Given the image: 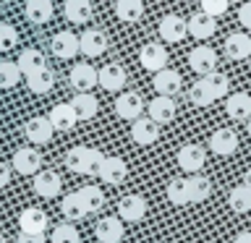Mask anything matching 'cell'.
Returning a JSON list of instances; mask_svg holds the SVG:
<instances>
[{
    "label": "cell",
    "instance_id": "obj_1",
    "mask_svg": "<svg viewBox=\"0 0 251 243\" xmlns=\"http://www.w3.org/2000/svg\"><path fill=\"white\" fill-rule=\"evenodd\" d=\"M102 162H105V154L92 146H71L66 154V168L71 172H76V175H97L100 178Z\"/></svg>",
    "mask_w": 251,
    "mask_h": 243
},
{
    "label": "cell",
    "instance_id": "obj_2",
    "mask_svg": "<svg viewBox=\"0 0 251 243\" xmlns=\"http://www.w3.org/2000/svg\"><path fill=\"white\" fill-rule=\"evenodd\" d=\"M139 63H141L144 71H149V73H157V71L168 68V50H165V45L147 42L139 50Z\"/></svg>",
    "mask_w": 251,
    "mask_h": 243
},
{
    "label": "cell",
    "instance_id": "obj_3",
    "mask_svg": "<svg viewBox=\"0 0 251 243\" xmlns=\"http://www.w3.org/2000/svg\"><path fill=\"white\" fill-rule=\"evenodd\" d=\"M188 66H191L194 73L207 76L212 71H217V52L212 50L209 45H196L191 52H188Z\"/></svg>",
    "mask_w": 251,
    "mask_h": 243
},
{
    "label": "cell",
    "instance_id": "obj_4",
    "mask_svg": "<svg viewBox=\"0 0 251 243\" xmlns=\"http://www.w3.org/2000/svg\"><path fill=\"white\" fill-rule=\"evenodd\" d=\"M13 170L21 175H37L42 170V154L34 146H21L13 152Z\"/></svg>",
    "mask_w": 251,
    "mask_h": 243
},
{
    "label": "cell",
    "instance_id": "obj_5",
    "mask_svg": "<svg viewBox=\"0 0 251 243\" xmlns=\"http://www.w3.org/2000/svg\"><path fill=\"white\" fill-rule=\"evenodd\" d=\"M24 133H26V139L31 141V144H37V146H42V144H50L52 141V123H50V118H45V115H34V118H29L26 125H24Z\"/></svg>",
    "mask_w": 251,
    "mask_h": 243
},
{
    "label": "cell",
    "instance_id": "obj_6",
    "mask_svg": "<svg viewBox=\"0 0 251 243\" xmlns=\"http://www.w3.org/2000/svg\"><path fill=\"white\" fill-rule=\"evenodd\" d=\"M144 99H141L139 92H123L121 97L115 99V115L123 118V121H136V118H141V113H144Z\"/></svg>",
    "mask_w": 251,
    "mask_h": 243
},
{
    "label": "cell",
    "instance_id": "obj_7",
    "mask_svg": "<svg viewBox=\"0 0 251 243\" xmlns=\"http://www.w3.org/2000/svg\"><path fill=\"white\" fill-rule=\"evenodd\" d=\"M160 37L165 39V42H183L186 34H188V21L183 19V16H178V13H168V16H162V21H160Z\"/></svg>",
    "mask_w": 251,
    "mask_h": 243
},
{
    "label": "cell",
    "instance_id": "obj_8",
    "mask_svg": "<svg viewBox=\"0 0 251 243\" xmlns=\"http://www.w3.org/2000/svg\"><path fill=\"white\" fill-rule=\"evenodd\" d=\"M118 217L123 222H139L147 217V199L139 194H128L118 201Z\"/></svg>",
    "mask_w": 251,
    "mask_h": 243
},
{
    "label": "cell",
    "instance_id": "obj_9",
    "mask_svg": "<svg viewBox=\"0 0 251 243\" xmlns=\"http://www.w3.org/2000/svg\"><path fill=\"white\" fill-rule=\"evenodd\" d=\"M50 50H52L55 58L71 60V58H76V55L81 52V42H78V37L74 34V31H58V34L52 37V42H50Z\"/></svg>",
    "mask_w": 251,
    "mask_h": 243
},
{
    "label": "cell",
    "instance_id": "obj_10",
    "mask_svg": "<svg viewBox=\"0 0 251 243\" xmlns=\"http://www.w3.org/2000/svg\"><path fill=\"white\" fill-rule=\"evenodd\" d=\"M178 168L186 170V172H199L204 168V162H207V152H204V146L199 144H183L178 149Z\"/></svg>",
    "mask_w": 251,
    "mask_h": 243
},
{
    "label": "cell",
    "instance_id": "obj_11",
    "mask_svg": "<svg viewBox=\"0 0 251 243\" xmlns=\"http://www.w3.org/2000/svg\"><path fill=\"white\" fill-rule=\"evenodd\" d=\"M71 86L76 92H92L94 86H100V71L89 63H78L71 68Z\"/></svg>",
    "mask_w": 251,
    "mask_h": 243
},
{
    "label": "cell",
    "instance_id": "obj_12",
    "mask_svg": "<svg viewBox=\"0 0 251 243\" xmlns=\"http://www.w3.org/2000/svg\"><path fill=\"white\" fill-rule=\"evenodd\" d=\"M60 175L55 170H39L34 180H31V188H34L37 196H42V199H55V196H60Z\"/></svg>",
    "mask_w": 251,
    "mask_h": 243
},
{
    "label": "cell",
    "instance_id": "obj_13",
    "mask_svg": "<svg viewBox=\"0 0 251 243\" xmlns=\"http://www.w3.org/2000/svg\"><path fill=\"white\" fill-rule=\"evenodd\" d=\"M238 149V133L233 128H217L209 136V152H215L217 157H230Z\"/></svg>",
    "mask_w": 251,
    "mask_h": 243
},
{
    "label": "cell",
    "instance_id": "obj_14",
    "mask_svg": "<svg viewBox=\"0 0 251 243\" xmlns=\"http://www.w3.org/2000/svg\"><path fill=\"white\" fill-rule=\"evenodd\" d=\"M152 86L157 89V94H165V97H176L180 92V86H183V78L176 68H162L157 71L154 78H152Z\"/></svg>",
    "mask_w": 251,
    "mask_h": 243
},
{
    "label": "cell",
    "instance_id": "obj_15",
    "mask_svg": "<svg viewBox=\"0 0 251 243\" xmlns=\"http://www.w3.org/2000/svg\"><path fill=\"white\" fill-rule=\"evenodd\" d=\"M131 139L139 146H149L160 139V123H154L152 118H136L131 125Z\"/></svg>",
    "mask_w": 251,
    "mask_h": 243
},
{
    "label": "cell",
    "instance_id": "obj_16",
    "mask_svg": "<svg viewBox=\"0 0 251 243\" xmlns=\"http://www.w3.org/2000/svg\"><path fill=\"white\" fill-rule=\"evenodd\" d=\"M123 233H126V227H123L121 217H102L94 225V235H97L100 243H121Z\"/></svg>",
    "mask_w": 251,
    "mask_h": 243
},
{
    "label": "cell",
    "instance_id": "obj_17",
    "mask_svg": "<svg viewBox=\"0 0 251 243\" xmlns=\"http://www.w3.org/2000/svg\"><path fill=\"white\" fill-rule=\"evenodd\" d=\"M78 42H81V55L86 58H97L107 50V34L102 29H84Z\"/></svg>",
    "mask_w": 251,
    "mask_h": 243
},
{
    "label": "cell",
    "instance_id": "obj_18",
    "mask_svg": "<svg viewBox=\"0 0 251 243\" xmlns=\"http://www.w3.org/2000/svg\"><path fill=\"white\" fill-rule=\"evenodd\" d=\"M126 68L121 63H107V66L100 68V86L105 92H121L126 86Z\"/></svg>",
    "mask_w": 251,
    "mask_h": 243
},
{
    "label": "cell",
    "instance_id": "obj_19",
    "mask_svg": "<svg viewBox=\"0 0 251 243\" xmlns=\"http://www.w3.org/2000/svg\"><path fill=\"white\" fill-rule=\"evenodd\" d=\"M217 31V21H215V16H209V13H194L191 19H188V34H191L194 39H199V42H204V39H209L212 34Z\"/></svg>",
    "mask_w": 251,
    "mask_h": 243
},
{
    "label": "cell",
    "instance_id": "obj_20",
    "mask_svg": "<svg viewBox=\"0 0 251 243\" xmlns=\"http://www.w3.org/2000/svg\"><path fill=\"white\" fill-rule=\"evenodd\" d=\"M147 113H149V118H152L154 123H160V125L170 123L173 118H176V99L160 94V97H154V99L147 105Z\"/></svg>",
    "mask_w": 251,
    "mask_h": 243
},
{
    "label": "cell",
    "instance_id": "obj_21",
    "mask_svg": "<svg viewBox=\"0 0 251 243\" xmlns=\"http://www.w3.org/2000/svg\"><path fill=\"white\" fill-rule=\"evenodd\" d=\"M223 50H225V55L230 60H249V55H251V37L243 34V31H233V34H227Z\"/></svg>",
    "mask_w": 251,
    "mask_h": 243
},
{
    "label": "cell",
    "instance_id": "obj_22",
    "mask_svg": "<svg viewBox=\"0 0 251 243\" xmlns=\"http://www.w3.org/2000/svg\"><path fill=\"white\" fill-rule=\"evenodd\" d=\"M24 16H26L29 24L42 26V24H47L55 16V5H52V0H26V5H24Z\"/></svg>",
    "mask_w": 251,
    "mask_h": 243
},
{
    "label": "cell",
    "instance_id": "obj_23",
    "mask_svg": "<svg viewBox=\"0 0 251 243\" xmlns=\"http://www.w3.org/2000/svg\"><path fill=\"white\" fill-rule=\"evenodd\" d=\"M47 118H50V123H52L55 131H71L78 123V115H76V110H74L71 102H60V105H55Z\"/></svg>",
    "mask_w": 251,
    "mask_h": 243
},
{
    "label": "cell",
    "instance_id": "obj_24",
    "mask_svg": "<svg viewBox=\"0 0 251 243\" xmlns=\"http://www.w3.org/2000/svg\"><path fill=\"white\" fill-rule=\"evenodd\" d=\"M126 175H128V168H126V162L121 157H105V162H102V170H100V178L105 180L110 186H121Z\"/></svg>",
    "mask_w": 251,
    "mask_h": 243
},
{
    "label": "cell",
    "instance_id": "obj_25",
    "mask_svg": "<svg viewBox=\"0 0 251 243\" xmlns=\"http://www.w3.org/2000/svg\"><path fill=\"white\" fill-rule=\"evenodd\" d=\"M225 113L233 121H249L251 118V97L246 92H235L225 99Z\"/></svg>",
    "mask_w": 251,
    "mask_h": 243
},
{
    "label": "cell",
    "instance_id": "obj_26",
    "mask_svg": "<svg viewBox=\"0 0 251 243\" xmlns=\"http://www.w3.org/2000/svg\"><path fill=\"white\" fill-rule=\"evenodd\" d=\"M47 215L42 209H37V207H29V209H24L21 212V217H19V227L24 233H45L47 230Z\"/></svg>",
    "mask_w": 251,
    "mask_h": 243
},
{
    "label": "cell",
    "instance_id": "obj_27",
    "mask_svg": "<svg viewBox=\"0 0 251 243\" xmlns=\"http://www.w3.org/2000/svg\"><path fill=\"white\" fill-rule=\"evenodd\" d=\"M63 13H66V19L71 24H89L94 16V8L89 0H66Z\"/></svg>",
    "mask_w": 251,
    "mask_h": 243
},
{
    "label": "cell",
    "instance_id": "obj_28",
    "mask_svg": "<svg viewBox=\"0 0 251 243\" xmlns=\"http://www.w3.org/2000/svg\"><path fill=\"white\" fill-rule=\"evenodd\" d=\"M71 105H74L78 121H92V118L100 113V102L92 92H78L76 97L71 99Z\"/></svg>",
    "mask_w": 251,
    "mask_h": 243
},
{
    "label": "cell",
    "instance_id": "obj_29",
    "mask_svg": "<svg viewBox=\"0 0 251 243\" xmlns=\"http://www.w3.org/2000/svg\"><path fill=\"white\" fill-rule=\"evenodd\" d=\"M26 86H29L31 94H47V92H50L52 86H55V73H52V68L45 66V68L34 71V73H29V76H26Z\"/></svg>",
    "mask_w": 251,
    "mask_h": 243
},
{
    "label": "cell",
    "instance_id": "obj_30",
    "mask_svg": "<svg viewBox=\"0 0 251 243\" xmlns=\"http://www.w3.org/2000/svg\"><path fill=\"white\" fill-rule=\"evenodd\" d=\"M16 63H19L21 73L29 76V73H34V71L45 68L47 58H45L42 50H37V47H26V50H21V55H19V60H16Z\"/></svg>",
    "mask_w": 251,
    "mask_h": 243
},
{
    "label": "cell",
    "instance_id": "obj_31",
    "mask_svg": "<svg viewBox=\"0 0 251 243\" xmlns=\"http://www.w3.org/2000/svg\"><path fill=\"white\" fill-rule=\"evenodd\" d=\"M115 16L126 24H136L144 16V3L141 0H115Z\"/></svg>",
    "mask_w": 251,
    "mask_h": 243
},
{
    "label": "cell",
    "instance_id": "obj_32",
    "mask_svg": "<svg viewBox=\"0 0 251 243\" xmlns=\"http://www.w3.org/2000/svg\"><path fill=\"white\" fill-rule=\"evenodd\" d=\"M60 212H63V217H66V219H71V222H78V219H84L86 215H89L86 207H84V201H81V196H78V191L63 196Z\"/></svg>",
    "mask_w": 251,
    "mask_h": 243
},
{
    "label": "cell",
    "instance_id": "obj_33",
    "mask_svg": "<svg viewBox=\"0 0 251 243\" xmlns=\"http://www.w3.org/2000/svg\"><path fill=\"white\" fill-rule=\"evenodd\" d=\"M227 204H230V209L235 212V215H246V212H251V188L246 183L235 186L230 194H227Z\"/></svg>",
    "mask_w": 251,
    "mask_h": 243
},
{
    "label": "cell",
    "instance_id": "obj_34",
    "mask_svg": "<svg viewBox=\"0 0 251 243\" xmlns=\"http://www.w3.org/2000/svg\"><path fill=\"white\" fill-rule=\"evenodd\" d=\"M201 84L207 86L209 94H212L215 99L227 97V92H230V81H227V76H225V73H220V71H212V73L201 76Z\"/></svg>",
    "mask_w": 251,
    "mask_h": 243
},
{
    "label": "cell",
    "instance_id": "obj_35",
    "mask_svg": "<svg viewBox=\"0 0 251 243\" xmlns=\"http://www.w3.org/2000/svg\"><path fill=\"white\" fill-rule=\"evenodd\" d=\"M212 194V180L204 175H191L188 178V199L191 201H204Z\"/></svg>",
    "mask_w": 251,
    "mask_h": 243
},
{
    "label": "cell",
    "instance_id": "obj_36",
    "mask_svg": "<svg viewBox=\"0 0 251 243\" xmlns=\"http://www.w3.org/2000/svg\"><path fill=\"white\" fill-rule=\"evenodd\" d=\"M168 201L176 204V207H183V204H188L191 199H188V180L183 178H173L168 183Z\"/></svg>",
    "mask_w": 251,
    "mask_h": 243
},
{
    "label": "cell",
    "instance_id": "obj_37",
    "mask_svg": "<svg viewBox=\"0 0 251 243\" xmlns=\"http://www.w3.org/2000/svg\"><path fill=\"white\" fill-rule=\"evenodd\" d=\"M78 196H81V201H84V207L89 215H94V212H100L102 209V204H105V196H102V191L97 186H84V188H78Z\"/></svg>",
    "mask_w": 251,
    "mask_h": 243
},
{
    "label": "cell",
    "instance_id": "obj_38",
    "mask_svg": "<svg viewBox=\"0 0 251 243\" xmlns=\"http://www.w3.org/2000/svg\"><path fill=\"white\" fill-rule=\"evenodd\" d=\"M19 78H21L19 63H11V60L0 63V89H11V86L19 84Z\"/></svg>",
    "mask_w": 251,
    "mask_h": 243
},
{
    "label": "cell",
    "instance_id": "obj_39",
    "mask_svg": "<svg viewBox=\"0 0 251 243\" xmlns=\"http://www.w3.org/2000/svg\"><path fill=\"white\" fill-rule=\"evenodd\" d=\"M188 99H191L196 107H209L212 102H215V97L209 94V89L201 84V78H199V81H196V84L191 86V89H188Z\"/></svg>",
    "mask_w": 251,
    "mask_h": 243
},
{
    "label": "cell",
    "instance_id": "obj_40",
    "mask_svg": "<svg viewBox=\"0 0 251 243\" xmlns=\"http://www.w3.org/2000/svg\"><path fill=\"white\" fill-rule=\"evenodd\" d=\"M19 45V31L13 24H3L0 21V52H8Z\"/></svg>",
    "mask_w": 251,
    "mask_h": 243
},
{
    "label": "cell",
    "instance_id": "obj_41",
    "mask_svg": "<svg viewBox=\"0 0 251 243\" xmlns=\"http://www.w3.org/2000/svg\"><path fill=\"white\" fill-rule=\"evenodd\" d=\"M50 243H78V230H76L74 225L63 222V225H58V227L52 230Z\"/></svg>",
    "mask_w": 251,
    "mask_h": 243
},
{
    "label": "cell",
    "instance_id": "obj_42",
    "mask_svg": "<svg viewBox=\"0 0 251 243\" xmlns=\"http://www.w3.org/2000/svg\"><path fill=\"white\" fill-rule=\"evenodd\" d=\"M227 3L230 0H199V5H201V11L204 13H209V16H223L225 11H227Z\"/></svg>",
    "mask_w": 251,
    "mask_h": 243
},
{
    "label": "cell",
    "instance_id": "obj_43",
    "mask_svg": "<svg viewBox=\"0 0 251 243\" xmlns=\"http://www.w3.org/2000/svg\"><path fill=\"white\" fill-rule=\"evenodd\" d=\"M238 24L243 29L251 31V0H243L241 8H238Z\"/></svg>",
    "mask_w": 251,
    "mask_h": 243
},
{
    "label": "cell",
    "instance_id": "obj_44",
    "mask_svg": "<svg viewBox=\"0 0 251 243\" xmlns=\"http://www.w3.org/2000/svg\"><path fill=\"white\" fill-rule=\"evenodd\" d=\"M16 243H45V233H24V230H19V241Z\"/></svg>",
    "mask_w": 251,
    "mask_h": 243
},
{
    "label": "cell",
    "instance_id": "obj_45",
    "mask_svg": "<svg viewBox=\"0 0 251 243\" xmlns=\"http://www.w3.org/2000/svg\"><path fill=\"white\" fill-rule=\"evenodd\" d=\"M8 180H11V168L5 162H0V188H5Z\"/></svg>",
    "mask_w": 251,
    "mask_h": 243
},
{
    "label": "cell",
    "instance_id": "obj_46",
    "mask_svg": "<svg viewBox=\"0 0 251 243\" xmlns=\"http://www.w3.org/2000/svg\"><path fill=\"white\" fill-rule=\"evenodd\" d=\"M233 243H251V230H243V233H238Z\"/></svg>",
    "mask_w": 251,
    "mask_h": 243
},
{
    "label": "cell",
    "instance_id": "obj_47",
    "mask_svg": "<svg viewBox=\"0 0 251 243\" xmlns=\"http://www.w3.org/2000/svg\"><path fill=\"white\" fill-rule=\"evenodd\" d=\"M243 183H246V186H249V188H251V168H249V170H246V175H243Z\"/></svg>",
    "mask_w": 251,
    "mask_h": 243
},
{
    "label": "cell",
    "instance_id": "obj_48",
    "mask_svg": "<svg viewBox=\"0 0 251 243\" xmlns=\"http://www.w3.org/2000/svg\"><path fill=\"white\" fill-rule=\"evenodd\" d=\"M246 131H249V136H251V118L246 121Z\"/></svg>",
    "mask_w": 251,
    "mask_h": 243
},
{
    "label": "cell",
    "instance_id": "obj_49",
    "mask_svg": "<svg viewBox=\"0 0 251 243\" xmlns=\"http://www.w3.org/2000/svg\"><path fill=\"white\" fill-rule=\"evenodd\" d=\"M0 243H8V241H5V238H3V235H0Z\"/></svg>",
    "mask_w": 251,
    "mask_h": 243
},
{
    "label": "cell",
    "instance_id": "obj_50",
    "mask_svg": "<svg viewBox=\"0 0 251 243\" xmlns=\"http://www.w3.org/2000/svg\"><path fill=\"white\" fill-rule=\"evenodd\" d=\"M230 3H243V0H230Z\"/></svg>",
    "mask_w": 251,
    "mask_h": 243
},
{
    "label": "cell",
    "instance_id": "obj_51",
    "mask_svg": "<svg viewBox=\"0 0 251 243\" xmlns=\"http://www.w3.org/2000/svg\"><path fill=\"white\" fill-rule=\"evenodd\" d=\"M249 68H251V55H249Z\"/></svg>",
    "mask_w": 251,
    "mask_h": 243
},
{
    "label": "cell",
    "instance_id": "obj_52",
    "mask_svg": "<svg viewBox=\"0 0 251 243\" xmlns=\"http://www.w3.org/2000/svg\"><path fill=\"white\" fill-rule=\"evenodd\" d=\"M183 3H191V0H183Z\"/></svg>",
    "mask_w": 251,
    "mask_h": 243
},
{
    "label": "cell",
    "instance_id": "obj_53",
    "mask_svg": "<svg viewBox=\"0 0 251 243\" xmlns=\"http://www.w3.org/2000/svg\"><path fill=\"white\" fill-rule=\"evenodd\" d=\"M110 3H115V0H110Z\"/></svg>",
    "mask_w": 251,
    "mask_h": 243
}]
</instances>
